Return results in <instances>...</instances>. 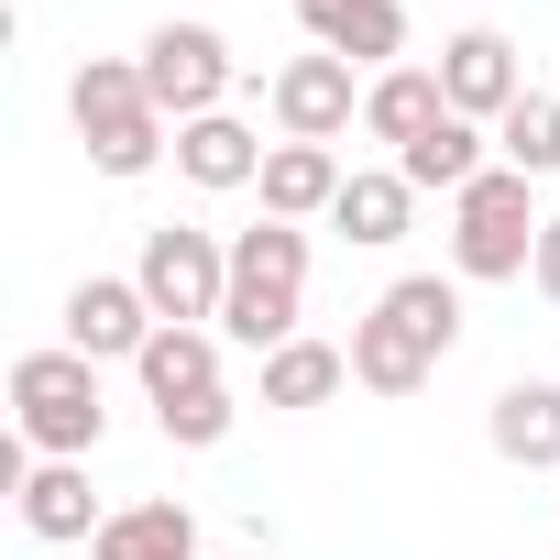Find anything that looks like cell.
Masks as SVG:
<instances>
[{
    "label": "cell",
    "mask_w": 560,
    "mask_h": 560,
    "mask_svg": "<svg viewBox=\"0 0 560 560\" xmlns=\"http://www.w3.org/2000/svg\"><path fill=\"white\" fill-rule=\"evenodd\" d=\"M298 298H308V231H298V220H253V231H231L220 341H242V352H287V341H298Z\"/></svg>",
    "instance_id": "1"
},
{
    "label": "cell",
    "mask_w": 560,
    "mask_h": 560,
    "mask_svg": "<svg viewBox=\"0 0 560 560\" xmlns=\"http://www.w3.org/2000/svg\"><path fill=\"white\" fill-rule=\"evenodd\" d=\"M67 121H78V143H89L100 176H154V165L176 154V121L154 110L143 67H121V56H89V67L67 78Z\"/></svg>",
    "instance_id": "2"
},
{
    "label": "cell",
    "mask_w": 560,
    "mask_h": 560,
    "mask_svg": "<svg viewBox=\"0 0 560 560\" xmlns=\"http://www.w3.org/2000/svg\"><path fill=\"white\" fill-rule=\"evenodd\" d=\"M538 176H516V165H483L462 198H451V275L462 287H505V275H527L538 264V198H527Z\"/></svg>",
    "instance_id": "3"
},
{
    "label": "cell",
    "mask_w": 560,
    "mask_h": 560,
    "mask_svg": "<svg viewBox=\"0 0 560 560\" xmlns=\"http://www.w3.org/2000/svg\"><path fill=\"white\" fill-rule=\"evenodd\" d=\"M12 429L45 451V462H89L100 451V429H110V407H100V363L89 352H23L12 363Z\"/></svg>",
    "instance_id": "4"
},
{
    "label": "cell",
    "mask_w": 560,
    "mask_h": 560,
    "mask_svg": "<svg viewBox=\"0 0 560 560\" xmlns=\"http://www.w3.org/2000/svg\"><path fill=\"white\" fill-rule=\"evenodd\" d=\"M132 287L154 298L165 330H220V298H231V242L198 231V220H154L143 231V264H132Z\"/></svg>",
    "instance_id": "5"
},
{
    "label": "cell",
    "mask_w": 560,
    "mask_h": 560,
    "mask_svg": "<svg viewBox=\"0 0 560 560\" xmlns=\"http://www.w3.org/2000/svg\"><path fill=\"white\" fill-rule=\"evenodd\" d=\"M132 67H143V89H154V110H165V121H209V110L231 100V78H242V67H231V45H220L209 23H154Z\"/></svg>",
    "instance_id": "6"
},
{
    "label": "cell",
    "mask_w": 560,
    "mask_h": 560,
    "mask_svg": "<svg viewBox=\"0 0 560 560\" xmlns=\"http://www.w3.org/2000/svg\"><path fill=\"white\" fill-rule=\"evenodd\" d=\"M363 67H341V56H287V67H275V121H287V143H341L352 121H363Z\"/></svg>",
    "instance_id": "7"
},
{
    "label": "cell",
    "mask_w": 560,
    "mask_h": 560,
    "mask_svg": "<svg viewBox=\"0 0 560 560\" xmlns=\"http://www.w3.org/2000/svg\"><path fill=\"white\" fill-rule=\"evenodd\" d=\"M154 330H165V319H154V298L132 287V275H78V287H67V352H89V363H143Z\"/></svg>",
    "instance_id": "8"
},
{
    "label": "cell",
    "mask_w": 560,
    "mask_h": 560,
    "mask_svg": "<svg viewBox=\"0 0 560 560\" xmlns=\"http://www.w3.org/2000/svg\"><path fill=\"white\" fill-rule=\"evenodd\" d=\"M440 89H451L462 121H505V110L527 100V67H516V45H505L494 23H462V34L440 45Z\"/></svg>",
    "instance_id": "9"
},
{
    "label": "cell",
    "mask_w": 560,
    "mask_h": 560,
    "mask_svg": "<svg viewBox=\"0 0 560 560\" xmlns=\"http://www.w3.org/2000/svg\"><path fill=\"white\" fill-rule=\"evenodd\" d=\"M298 23H308L319 56H341L363 78H385L407 56V12H396V0H298Z\"/></svg>",
    "instance_id": "10"
},
{
    "label": "cell",
    "mask_w": 560,
    "mask_h": 560,
    "mask_svg": "<svg viewBox=\"0 0 560 560\" xmlns=\"http://www.w3.org/2000/svg\"><path fill=\"white\" fill-rule=\"evenodd\" d=\"M264 132L253 121H231V110H209V121H176V176L187 187H209V198H231V187H264Z\"/></svg>",
    "instance_id": "11"
},
{
    "label": "cell",
    "mask_w": 560,
    "mask_h": 560,
    "mask_svg": "<svg viewBox=\"0 0 560 560\" xmlns=\"http://www.w3.org/2000/svg\"><path fill=\"white\" fill-rule=\"evenodd\" d=\"M440 121H451V89H440V67H385V78L363 89V132H374L385 154L429 143Z\"/></svg>",
    "instance_id": "12"
},
{
    "label": "cell",
    "mask_w": 560,
    "mask_h": 560,
    "mask_svg": "<svg viewBox=\"0 0 560 560\" xmlns=\"http://www.w3.org/2000/svg\"><path fill=\"white\" fill-rule=\"evenodd\" d=\"M341 352H352V385H374V396H418V385L440 374V352H429V341H418L396 308H363Z\"/></svg>",
    "instance_id": "13"
},
{
    "label": "cell",
    "mask_w": 560,
    "mask_h": 560,
    "mask_svg": "<svg viewBox=\"0 0 560 560\" xmlns=\"http://www.w3.org/2000/svg\"><path fill=\"white\" fill-rule=\"evenodd\" d=\"M341 187H352V165L330 143H275L264 154V220H330Z\"/></svg>",
    "instance_id": "14"
},
{
    "label": "cell",
    "mask_w": 560,
    "mask_h": 560,
    "mask_svg": "<svg viewBox=\"0 0 560 560\" xmlns=\"http://www.w3.org/2000/svg\"><path fill=\"white\" fill-rule=\"evenodd\" d=\"M483 440H494V462H516V472H560V385H505L494 396V418H483Z\"/></svg>",
    "instance_id": "15"
},
{
    "label": "cell",
    "mask_w": 560,
    "mask_h": 560,
    "mask_svg": "<svg viewBox=\"0 0 560 560\" xmlns=\"http://www.w3.org/2000/svg\"><path fill=\"white\" fill-rule=\"evenodd\" d=\"M407 220H418V187H407L396 165H352V187H341L330 231H341V242H363V253H385V242H407Z\"/></svg>",
    "instance_id": "16"
},
{
    "label": "cell",
    "mask_w": 560,
    "mask_h": 560,
    "mask_svg": "<svg viewBox=\"0 0 560 560\" xmlns=\"http://www.w3.org/2000/svg\"><path fill=\"white\" fill-rule=\"evenodd\" d=\"M89 560H198V516H187L176 494H154V505H121V516L89 538Z\"/></svg>",
    "instance_id": "17"
},
{
    "label": "cell",
    "mask_w": 560,
    "mask_h": 560,
    "mask_svg": "<svg viewBox=\"0 0 560 560\" xmlns=\"http://www.w3.org/2000/svg\"><path fill=\"white\" fill-rule=\"evenodd\" d=\"M483 165H494V143H483V121H462V110H451L429 143H407V154H396V176H407L418 198H429V187H440V198H462Z\"/></svg>",
    "instance_id": "18"
},
{
    "label": "cell",
    "mask_w": 560,
    "mask_h": 560,
    "mask_svg": "<svg viewBox=\"0 0 560 560\" xmlns=\"http://www.w3.org/2000/svg\"><path fill=\"white\" fill-rule=\"evenodd\" d=\"M23 527H34V538H100L110 516H100V494H89V462H34Z\"/></svg>",
    "instance_id": "19"
},
{
    "label": "cell",
    "mask_w": 560,
    "mask_h": 560,
    "mask_svg": "<svg viewBox=\"0 0 560 560\" xmlns=\"http://www.w3.org/2000/svg\"><path fill=\"white\" fill-rule=\"evenodd\" d=\"M341 385H352V352L341 341H308L298 330L287 352H264V407H330Z\"/></svg>",
    "instance_id": "20"
},
{
    "label": "cell",
    "mask_w": 560,
    "mask_h": 560,
    "mask_svg": "<svg viewBox=\"0 0 560 560\" xmlns=\"http://www.w3.org/2000/svg\"><path fill=\"white\" fill-rule=\"evenodd\" d=\"M132 374H143V396H154V407H176V396H209V385H220V330H154Z\"/></svg>",
    "instance_id": "21"
},
{
    "label": "cell",
    "mask_w": 560,
    "mask_h": 560,
    "mask_svg": "<svg viewBox=\"0 0 560 560\" xmlns=\"http://www.w3.org/2000/svg\"><path fill=\"white\" fill-rule=\"evenodd\" d=\"M494 165H516V176H560V89H527V100L494 121Z\"/></svg>",
    "instance_id": "22"
},
{
    "label": "cell",
    "mask_w": 560,
    "mask_h": 560,
    "mask_svg": "<svg viewBox=\"0 0 560 560\" xmlns=\"http://www.w3.org/2000/svg\"><path fill=\"white\" fill-rule=\"evenodd\" d=\"M374 308H396L440 363H451V341H462V275H396V287L374 298Z\"/></svg>",
    "instance_id": "23"
},
{
    "label": "cell",
    "mask_w": 560,
    "mask_h": 560,
    "mask_svg": "<svg viewBox=\"0 0 560 560\" xmlns=\"http://www.w3.org/2000/svg\"><path fill=\"white\" fill-rule=\"evenodd\" d=\"M231 418H242V407H231V385H209V396H176V407H154V429H165L176 451H220V440H231Z\"/></svg>",
    "instance_id": "24"
},
{
    "label": "cell",
    "mask_w": 560,
    "mask_h": 560,
    "mask_svg": "<svg viewBox=\"0 0 560 560\" xmlns=\"http://www.w3.org/2000/svg\"><path fill=\"white\" fill-rule=\"evenodd\" d=\"M527 287L560 308V209H549V231H538V264H527Z\"/></svg>",
    "instance_id": "25"
}]
</instances>
